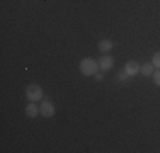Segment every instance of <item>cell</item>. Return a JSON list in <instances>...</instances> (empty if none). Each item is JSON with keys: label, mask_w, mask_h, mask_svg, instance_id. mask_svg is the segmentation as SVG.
Here are the masks:
<instances>
[{"label": "cell", "mask_w": 160, "mask_h": 153, "mask_svg": "<svg viewBox=\"0 0 160 153\" xmlns=\"http://www.w3.org/2000/svg\"><path fill=\"white\" fill-rule=\"evenodd\" d=\"M99 70V61L92 60V58H83L80 61V72H82L83 75L90 76V75H96Z\"/></svg>", "instance_id": "1"}, {"label": "cell", "mask_w": 160, "mask_h": 153, "mask_svg": "<svg viewBox=\"0 0 160 153\" xmlns=\"http://www.w3.org/2000/svg\"><path fill=\"white\" fill-rule=\"evenodd\" d=\"M26 97L31 102L41 101V99H43V89H41L39 85H36V83H32V85H29L28 89H26Z\"/></svg>", "instance_id": "2"}, {"label": "cell", "mask_w": 160, "mask_h": 153, "mask_svg": "<svg viewBox=\"0 0 160 153\" xmlns=\"http://www.w3.org/2000/svg\"><path fill=\"white\" fill-rule=\"evenodd\" d=\"M140 65L136 63V61H128L126 65H124V72L128 73V76H135L136 73H140Z\"/></svg>", "instance_id": "3"}, {"label": "cell", "mask_w": 160, "mask_h": 153, "mask_svg": "<svg viewBox=\"0 0 160 153\" xmlns=\"http://www.w3.org/2000/svg\"><path fill=\"white\" fill-rule=\"evenodd\" d=\"M39 112L43 114L44 117H51L53 114H55V106L51 104V102H43V104H41V107H39Z\"/></svg>", "instance_id": "4"}, {"label": "cell", "mask_w": 160, "mask_h": 153, "mask_svg": "<svg viewBox=\"0 0 160 153\" xmlns=\"http://www.w3.org/2000/svg\"><path fill=\"white\" fill-rule=\"evenodd\" d=\"M112 65H114V60L111 58V56H102L101 60H99V68H101L102 72H108V70H111L112 68Z\"/></svg>", "instance_id": "5"}, {"label": "cell", "mask_w": 160, "mask_h": 153, "mask_svg": "<svg viewBox=\"0 0 160 153\" xmlns=\"http://www.w3.org/2000/svg\"><path fill=\"white\" fill-rule=\"evenodd\" d=\"M111 49H112V41L102 39L101 43H99V51H101V53H109Z\"/></svg>", "instance_id": "6"}, {"label": "cell", "mask_w": 160, "mask_h": 153, "mask_svg": "<svg viewBox=\"0 0 160 153\" xmlns=\"http://www.w3.org/2000/svg\"><path fill=\"white\" fill-rule=\"evenodd\" d=\"M38 112H39V107H38L36 104H28L26 106V114H28V117H36Z\"/></svg>", "instance_id": "7"}, {"label": "cell", "mask_w": 160, "mask_h": 153, "mask_svg": "<svg viewBox=\"0 0 160 153\" xmlns=\"http://www.w3.org/2000/svg\"><path fill=\"white\" fill-rule=\"evenodd\" d=\"M140 72L145 75V76H148V75H152L153 73V65L152 63H147V65H143L142 68H140Z\"/></svg>", "instance_id": "8"}, {"label": "cell", "mask_w": 160, "mask_h": 153, "mask_svg": "<svg viewBox=\"0 0 160 153\" xmlns=\"http://www.w3.org/2000/svg\"><path fill=\"white\" fill-rule=\"evenodd\" d=\"M152 65H153L155 68H160V51L153 55V58H152Z\"/></svg>", "instance_id": "9"}, {"label": "cell", "mask_w": 160, "mask_h": 153, "mask_svg": "<svg viewBox=\"0 0 160 153\" xmlns=\"http://www.w3.org/2000/svg\"><path fill=\"white\" fill-rule=\"evenodd\" d=\"M116 80H118V82H126V80H128V73H126V72H123V73H118Z\"/></svg>", "instance_id": "10"}, {"label": "cell", "mask_w": 160, "mask_h": 153, "mask_svg": "<svg viewBox=\"0 0 160 153\" xmlns=\"http://www.w3.org/2000/svg\"><path fill=\"white\" fill-rule=\"evenodd\" d=\"M153 83H155L157 87H160V70L153 73Z\"/></svg>", "instance_id": "11"}, {"label": "cell", "mask_w": 160, "mask_h": 153, "mask_svg": "<svg viewBox=\"0 0 160 153\" xmlns=\"http://www.w3.org/2000/svg\"><path fill=\"white\" fill-rule=\"evenodd\" d=\"M96 78L97 80H102V73H96Z\"/></svg>", "instance_id": "12"}]
</instances>
